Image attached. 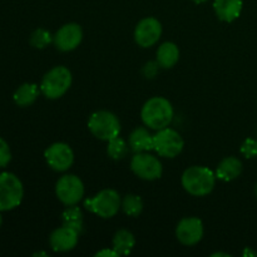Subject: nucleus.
<instances>
[{"mask_svg":"<svg viewBox=\"0 0 257 257\" xmlns=\"http://www.w3.org/2000/svg\"><path fill=\"white\" fill-rule=\"evenodd\" d=\"M83 30L75 23L65 24L55 33L53 37V43L60 52H70L74 50L82 43Z\"/></svg>","mask_w":257,"mask_h":257,"instance_id":"f8f14e48","label":"nucleus"},{"mask_svg":"<svg viewBox=\"0 0 257 257\" xmlns=\"http://www.w3.org/2000/svg\"><path fill=\"white\" fill-rule=\"evenodd\" d=\"M213 257L215 256H226V257H230V255H227V253H222V252H217V253H213L212 255Z\"/></svg>","mask_w":257,"mask_h":257,"instance_id":"c85d7f7f","label":"nucleus"},{"mask_svg":"<svg viewBox=\"0 0 257 257\" xmlns=\"http://www.w3.org/2000/svg\"><path fill=\"white\" fill-rule=\"evenodd\" d=\"M72 73L68 68L63 65L54 67L43 78L40 92L49 99H57L67 93L72 85Z\"/></svg>","mask_w":257,"mask_h":257,"instance_id":"7ed1b4c3","label":"nucleus"},{"mask_svg":"<svg viewBox=\"0 0 257 257\" xmlns=\"http://www.w3.org/2000/svg\"><path fill=\"white\" fill-rule=\"evenodd\" d=\"M79 235L80 233L73 228L62 226V227L53 231L52 235H50V247L55 252H67V251L73 250L77 246Z\"/></svg>","mask_w":257,"mask_h":257,"instance_id":"4468645a","label":"nucleus"},{"mask_svg":"<svg viewBox=\"0 0 257 257\" xmlns=\"http://www.w3.org/2000/svg\"><path fill=\"white\" fill-rule=\"evenodd\" d=\"M213 9L218 19L231 23L240 17L242 12V0H215Z\"/></svg>","mask_w":257,"mask_h":257,"instance_id":"2eb2a0df","label":"nucleus"},{"mask_svg":"<svg viewBox=\"0 0 257 257\" xmlns=\"http://www.w3.org/2000/svg\"><path fill=\"white\" fill-rule=\"evenodd\" d=\"M242 172V162L236 157H226L220 162L216 170V177L230 182L236 180Z\"/></svg>","mask_w":257,"mask_h":257,"instance_id":"dca6fc26","label":"nucleus"},{"mask_svg":"<svg viewBox=\"0 0 257 257\" xmlns=\"http://www.w3.org/2000/svg\"><path fill=\"white\" fill-rule=\"evenodd\" d=\"M136 245V238L128 230H119L113 237V248L119 256L130 255Z\"/></svg>","mask_w":257,"mask_h":257,"instance_id":"aec40b11","label":"nucleus"},{"mask_svg":"<svg viewBox=\"0 0 257 257\" xmlns=\"http://www.w3.org/2000/svg\"><path fill=\"white\" fill-rule=\"evenodd\" d=\"M38 95H39V88L37 84L33 83H25V84L20 85L14 93V102L17 103L19 107H28V105L33 104L37 100Z\"/></svg>","mask_w":257,"mask_h":257,"instance_id":"6ab92c4d","label":"nucleus"},{"mask_svg":"<svg viewBox=\"0 0 257 257\" xmlns=\"http://www.w3.org/2000/svg\"><path fill=\"white\" fill-rule=\"evenodd\" d=\"M95 256L97 257H114V256H119L118 255L117 251L114 250V248H103V250L98 251L97 253H95Z\"/></svg>","mask_w":257,"mask_h":257,"instance_id":"cd10ccee","label":"nucleus"},{"mask_svg":"<svg viewBox=\"0 0 257 257\" xmlns=\"http://www.w3.org/2000/svg\"><path fill=\"white\" fill-rule=\"evenodd\" d=\"M44 157L50 168L58 172H64L72 167L74 162V153L67 143L58 142L47 148Z\"/></svg>","mask_w":257,"mask_h":257,"instance_id":"9d476101","label":"nucleus"},{"mask_svg":"<svg viewBox=\"0 0 257 257\" xmlns=\"http://www.w3.org/2000/svg\"><path fill=\"white\" fill-rule=\"evenodd\" d=\"M10 160H12V152L9 145L3 138H0V168L8 166Z\"/></svg>","mask_w":257,"mask_h":257,"instance_id":"a878e982","label":"nucleus"},{"mask_svg":"<svg viewBox=\"0 0 257 257\" xmlns=\"http://www.w3.org/2000/svg\"><path fill=\"white\" fill-rule=\"evenodd\" d=\"M158 67H160V64H158L157 62H148L147 64L145 65V68H143V74H145V77L146 78L155 77L158 72Z\"/></svg>","mask_w":257,"mask_h":257,"instance_id":"bb28decb","label":"nucleus"},{"mask_svg":"<svg viewBox=\"0 0 257 257\" xmlns=\"http://www.w3.org/2000/svg\"><path fill=\"white\" fill-rule=\"evenodd\" d=\"M178 59H180V49L175 43L166 42L157 49V63L165 69L175 67Z\"/></svg>","mask_w":257,"mask_h":257,"instance_id":"a211bd4d","label":"nucleus"},{"mask_svg":"<svg viewBox=\"0 0 257 257\" xmlns=\"http://www.w3.org/2000/svg\"><path fill=\"white\" fill-rule=\"evenodd\" d=\"M193 2L197 3V4H201V3H205V2H207V0H193Z\"/></svg>","mask_w":257,"mask_h":257,"instance_id":"7c9ffc66","label":"nucleus"},{"mask_svg":"<svg viewBox=\"0 0 257 257\" xmlns=\"http://www.w3.org/2000/svg\"><path fill=\"white\" fill-rule=\"evenodd\" d=\"M185 147L182 137L172 128H163L153 136V150L166 158H175L182 152Z\"/></svg>","mask_w":257,"mask_h":257,"instance_id":"0eeeda50","label":"nucleus"},{"mask_svg":"<svg viewBox=\"0 0 257 257\" xmlns=\"http://www.w3.org/2000/svg\"><path fill=\"white\" fill-rule=\"evenodd\" d=\"M90 133L98 140L110 141L118 137L120 132V123L115 114L108 110H98L93 113L88 122Z\"/></svg>","mask_w":257,"mask_h":257,"instance_id":"39448f33","label":"nucleus"},{"mask_svg":"<svg viewBox=\"0 0 257 257\" xmlns=\"http://www.w3.org/2000/svg\"><path fill=\"white\" fill-rule=\"evenodd\" d=\"M162 35V25L156 18H145L135 29V39L140 47L150 48L160 40Z\"/></svg>","mask_w":257,"mask_h":257,"instance_id":"9b49d317","label":"nucleus"},{"mask_svg":"<svg viewBox=\"0 0 257 257\" xmlns=\"http://www.w3.org/2000/svg\"><path fill=\"white\" fill-rule=\"evenodd\" d=\"M247 253H248V255H256V252H252V251H250L248 248L245 251V252H243V255H247Z\"/></svg>","mask_w":257,"mask_h":257,"instance_id":"c756f323","label":"nucleus"},{"mask_svg":"<svg viewBox=\"0 0 257 257\" xmlns=\"http://www.w3.org/2000/svg\"><path fill=\"white\" fill-rule=\"evenodd\" d=\"M2 223H3V218H2V215H0V226H2Z\"/></svg>","mask_w":257,"mask_h":257,"instance_id":"473e14b6","label":"nucleus"},{"mask_svg":"<svg viewBox=\"0 0 257 257\" xmlns=\"http://www.w3.org/2000/svg\"><path fill=\"white\" fill-rule=\"evenodd\" d=\"M23 183L14 173H0V211H10L22 203Z\"/></svg>","mask_w":257,"mask_h":257,"instance_id":"20e7f679","label":"nucleus"},{"mask_svg":"<svg viewBox=\"0 0 257 257\" xmlns=\"http://www.w3.org/2000/svg\"><path fill=\"white\" fill-rule=\"evenodd\" d=\"M63 226L73 228L77 232L82 233L83 231V213L77 205L68 206L62 215Z\"/></svg>","mask_w":257,"mask_h":257,"instance_id":"412c9836","label":"nucleus"},{"mask_svg":"<svg viewBox=\"0 0 257 257\" xmlns=\"http://www.w3.org/2000/svg\"><path fill=\"white\" fill-rule=\"evenodd\" d=\"M133 173L146 181H155L162 176V163L148 152H138L131 161Z\"/></svg>","mask_w":257,"mask_h":257,"instance_id":"1a4fd4ad","label":"nucleus"},{"mask_svg":"<svg viewBox=\"0 0 257 257\" xmlns=\"http://www.w3.org/2000/svg\"><path fill=\"white\" fill-rule=\"evenodd\" d=\"M143 123L151 130L160 131L168 127L173 119V107L163 97H153L145 103L141 112Z\"/></svg>","mask_w":257,"mask_h":257,"instance_id":"f257e3e1","label":"nucleus"},{"mask_svg":"<svg viewBox=\"0 0 257 257\" xmlns=\"http://www.w3.org/2000/svg\"><path fill=\"white\" fill-rule=\"evenodd\" d=\"M130 147L136 153L150 152L153 150V136L146 128H136L130 136Z\"/></svg>","mask_w":257,"mask_h":257,"instance_id":"f3484780","label":"nucleus"},{"mask_svg":"<svg viewBox=\"0 0 257 257\" xmlns=\"http://www.w3.org/2000/svg\"><path fill=\"white\" fill-rule=\"evenodd\" d=\"M120 203L122 201H120L117 191L107 188V190H102L100 192H98L94 197L85 200L84 206L87 210L95 213L99 217L110 218L117 215L120 208Z\"/></svg>","mask_w":257,"mask_h":257,"instance_id":"423d86ee","label":"nucleus"},{"mask_svg":"<svg viewBox=\"0 0 257 257\" xmlns=\"http://www.w3.org/2000/svg\"><path fill=\"white\" fill-rule=\"evenodd\" d=\"M128 150H130V146L127 145L123 138H120L119 136L113 140L108 141V147H107V153L110 158L113 160H123V158L127 156Z\"/></svg>","mask_w":257,"mask_h":257,"instance_id":"5701e85b","label":"nucleus"},{"mask_svg":"<svg viewBox=\"0 0 257 257\" xmlns=\"http://www.w3.org/2000/svg\"><path fill=\"white\" fill-rule=\"evenodd\" d=\"M53 42V37L48 30L45 29H37L30 35V44L37 49H44L50 43Z\"/></svg>","mask_w":257,"mask_h":257,"instance_id":"b1692460","label":"nucleus"},{"mask_svg":"<svg viewBox=\"0 0 257 257\" xmlns=\"http://www.w3.org/2000/svg\"><path fill=\"white\" fill-rule=\"evenodd\" d=\"M123 212L131 217H137L143 211V201L137 195H127L120 203Z\"/></svg>","mask_w":257,"mask_h":257,"instance_id":"4be33fe9","label":"nucleus"},{"mask_svg":"<svg viewBox=\"0 0 257 257\" xmlns=\"http://www.w3.org/2000/svg\"><path fill=\"white\" fill-rule=\"evenodd\" d=\"M178 241L186 246H193L203 237V223L197 217H186L180 221L176 228Z\"/></svg>","mask_w":257,"mask_h":257,"instance_id":"ddd939ff","label":"nucleus"},{"mask_svg":"<svg viewBox=\"0 0 257 257\" xmlns=\"http://www.w3.org/2000/svg\"><path fill=\"white\" fill-rule=\"evenodd\" d=\"M216 183V175L207 167L192 166L182 175V186L190 195L202 197L212 192Z\"/></svg>","mask_w":257,"mask_h":257,"instance_id":"f03ea898","label":"nucleus"},{"mask_svg":"<svg viewBox=\"0 0 257 257\" xmlns=\"http://www.w3.org/2000/svg\"><path fill=\"white\" fill-rule=\"evenodd\" d=\"M241 153L246 158H255L257 157V140L253 138H247L241 146Z\"/></svg>","mask_w":257,"mask_h":257,"instance_id":"393cba45","label":"nucleus"},{"mask_svg":"<svg viewBox=\"0 0 257 257\" xmlns=\"http://www.w3.org/2000/svg\"><path fill=\"white\" fill-rule=\"evenodd\" d=\"M55 193L60 202L65 206L77 205L84 196V185L77 176L65 175L58 180Z\"/></svg>","mask_w":257,"mask_h":257,"instance_id":"6e6552de","label":"nucleus"},{"mask_svg":"<svg viewBox=\"0 0 257 257\" xmlns=\"http://www.w3.org/2000/svg\"><path fill=\"white\" fill-rule=\"evenodd\" d=\"M255 195H256V197H257V183H256V186H255Z\"/></svg>","mask_w":257,"mask_h":257,"instance_id":"2f4dec72","label":"nucleus"}]
</instances>
